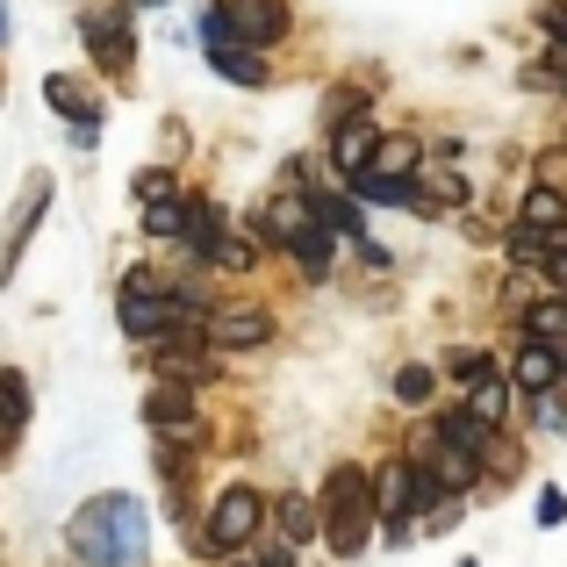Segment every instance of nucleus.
Instances as JSON below:
<instances>
[{"mask_svg":"<svg viewBox=\"0 0 567 567\" xmlns=\"http://www.w3.org/2000/svg\"><path fill=\"white\" fill-rule=\"evenodd\" d=\"M65 539H72V560L80 567H144V554H152V517H144L137 496L109 488V496H86L72 511Z\"/></svg>","mask_w":567,"mask_h":567,"instance_id":"obj_1","label":"nucleus"},{"mask_svg":"<svg viewBox=\"0 0 567 567\" xmlns=\"http://www.w3.org/2000/svg\"><path fill=\"white\" fill-rule=\"evenodd\" d=\"M317 539L331 546L338 560H352L367 539H374V482H367L360 467H331L323 503H317Z\"/></svg>","mask_w":567,"mask_h":567,"instance_id":"obj_2","label":"nucleus"},{"mask_svg":"<svg viewBox=\"0 0 567 567\" xmlns=\"http://www.w3.org/2000/svg\"><path fill=\"white\" fill-rule=\"evenodd\" d=\"M439 496H445V488H431L410 460H388L381 482H374V525H388V546L410 539V517H431V503H439Z\"/></svg>","mask_w":567,"mask_h":567,"instance_id":"obj_3","label":"nucleus"},{"mask_svg":"<svg viewBox=\"0 0 567 567\" xmlns=\"http://www.w3.org/2000/svg\"><path fill=\"white\" fill-rule=\"evenodd\" d=\"M288 37V8L280 0H216V8L202 14V43H274Z\"/></svg>","mask_w":567,"mask_h":567,"instance_id":"obj_4","label":"nucleus"},{"mask_svg":"<svg viewBox=\"0 0 567 567\" xmlns=\"http://www.w3.org/2000/svg\"><path fill=\"white\" fill-rule=\"evenodd\" d=\"M259 511H266V503H259V488H223V496H216V511H208L216 525H208V532H194V546H202V554H237V546H245L251 532H259Z\"/></svg>","mask_w":567,"mask_h":567,"instance_id":"obj_5","label":"nucleus"},{"mask_svg":"<svg viewBox=\"0 0 567 567\" xmlns=\"http://www.w3.org/2000/svg\"><path fill=\"white\" fill-rule=\"evenodd\" d=\"M410 467L424 474L431 488H445V496H467V488L482 482V460H474V453H460V445H445L439 431H424V439H416Z\"/></svg>","mask_w":567,"mask_h":567,"instance_id":"obj_6","label":"nucleus"},{"mask_svg":"<svg viewBox=\"0 0 567 567\" xmlns=\"http://www.w3.org/2000/svg\"><path fill=\"white\" fill-rule=\"evenodd\" d=\"M202 346H230V352L274 346V317L266 309H216V317H202Z\"/></svg>","mask_w":567,"mask_h":567,"instance_id":"obj_7","label":"nucleus"},{"mask_svg":"<svg viewBox=\"0 0 567 567\" xmlns=\"http://www.w3.org/2000/svg\"><path fill=\"white\" fill-rule=\"evenodd\" d=\"M80 29H86V51H94L101 65H115V72L130 65V0H109V8H94Z\"/></svg>","mask_w":567,"mask_h":567,"instance_id":"obj_8","label":"nucleus"},{"mask_svg":"<svg viewBox=\"0 0 567 567\" xmlns=\"http://www.w3.org/2000/svg\"><path fill=\"white\" fill-rule=\"evenodd\" d=\"M144 424H152V431H166V439H202V416H194V395H187V388L181 381H158L152 388V402H144Z\"/></svg>","mask_w":567,"mask_h":567,"instance_id":"obj_9","label":"nucleus"},{"mask_svg":"<svg viewBox=\"0 0 567 567\" xmlns=\"http://www.w3.org/2000/svg\"><path fill=\"white\" fill-rule=\"evenodd\" d=\"M43 202H51V181H29L22 187V202H14V223H8V237H0V288L14 280V259H22V245H29V230H37V216H43Z\"/></svg>","mask_w":567,"mask_h":567,"instance_id":"obj_10","label":"nucleus"},{"mask_svg":"<svg viewBox=\"0 0 567 567\" xmlns=\"http://www.w3.org/2000/svg\"><path fill=\"white\" fill-rule=\"evenodd\" d=\"M554 381H560L554 338H525V352H517V367H511V388H517V395H546Z\"/></svg>","mask_w":567,"mask_h":567,"instance_id":"obj_11","label":"nucleus"},{"mask_svg":"<svg viewBox=\"0 0 567 567\" xmlns=\"http://www.w3.org/2000/svg\"><path fill=\"white\" fill-rule=\"evenodd\" d=\"M208 65H216L230 86H266V80H274V65H266L251 43H208Z\"/></svg>","mask_w":567,"mask_h":567,"instance_id":"obj_12","label":"nucleus"},{"mask_svg":"<svg viewBox=\"0 0 567 567\" xmlns=\"http://www.w3.org/2000/svg\"><path fill=\"white\" fill-rule=\"evenodd\" d=\"M374 137H381V130L367 123V115H346V123H331V158H338V173H360L367 158H374Z\"/></svg>","mask_w":567,"mask_h":567,"instance_id":"obj_13","label":"nucleus"},{"mask_svg":"<svg viewBox=\"0 0 567 567\" xmlns=\"http://www.w3.org/2000/svg\"><path fill=\"white\" fill-rule=\"evenodd\" d=\"M309 223H317V208H309L302 194H280V202L259 216V237H266V245H295V237H302Z\"/></svg>","mask_w":567,"mask_h":567,"instance_id":"obj_14","label":"nucleus"},{"mask_svg":"<svg viewBox=\"0 0 567 567\" xmlns=\"http://www.w3.org/2000/svg\"><path fill=\"white\" fill-rule=\"evenodd\" d=\"M439 439L460 445V453H474V460L496 453V424H482V416H467V410H445L439 416Z\"/></svg>","mask_w":567,"mask_h":567,"instance_id":"obj_15","label":"nucleus"},{"mask_svg":"<svg viewBox=\"0 0 567 567\" xmlns=\"http://www.w3.org/2000/svg\"><path fill=\"white\" fill-rule=\"evenodd\" d=\"M43 101H51L58 115H72V123H101V101L86 94L72 72H51V80H43Z\"/></svg>","mask_w":567,"mask_h":567,"instance_id":"obj_16","label":"nucleus"},{"mask_svg":"<svg viewBox=\"0 0 567 567\" xmlns=\"http://www.w3.org/2000/svg\"><path fill=\"white\" fill-rule=\"evenodd\" d=\"M223 230H230V223H223V208H216V202H181V237H187L194 251H202V259H208V245H216Z\"/></svg>","mask_w":567,"mask_h":567,"instance_id":"obj_17","label":"nucleus"},{"mask_svg":"<svg viewBox=\"0 0 567 567\" xmlns=\"http://www.w3.org/2000/svg\"><path fill=\"white\" fill-rule=\"evenodd\" d=\"M274 517H280V539H288V546H309V539H317V503H309V496H280Z\"/></svg>","mask_w":567,"mask_h":567,"instance_id":"obj_18","label":"nucleus"},{"mask_svg":"<svg viewBox=\"0 0 567 567\" xmlns=\"http://www.w3.org/2000/svg\"><path fill=\"white\" fill-rule=\"evenodd\" d=\"M331 237H338V230H323V223H309V230H302V237L288 245L295 259H302V274H309V280H323V274H331Z\"/></svg>","mask_w":567,"mask_h":567,"instance_id":"obj_19","label":"nucleus"},{"mask_svg":"<svg viewBox=\"0 0 567 567\" xmlns=\"http://www.w3.org/2000/svg\"><path fill=\"white\" fill-rule=\"evenodd\" d=\"M511 395H517V388L511 381H474V395H467V416H482V424H503V416H511Z\"/></svg>","mask_w":567,"mask_h":567,"instance_id":"obj_20","label":"nucleus"},{"mask_svg":"<svg viewBox=\"0 0 567 567\" xmlns=\"http://www.w3.org/2000/svg\"><path fill=\"white\" fill-rule=\"evenodd\" d=\"M416 158H424L416 137H374V158H367V166L374 173H416Z\"/></svg>","mask_w":567,"mask_h":567,"instance_id":"obj_21","label":"nucleus"},{"mask_svg":"<svg viewBox=\"0 0 567 567\" xmlns=\"http://www.w3.org/2000/svg\"><path fill=\"white\" fill-rule=\"evenodd\" d=\"M208 259H216L223 274H251V266H259V245H251V237H230V230H223L216 245H208Z\"/></svg>","mask_w":567,"mask_h":567,"instance_id":"obj_22","label":"nucleus"},{"mask_svg":"<svg viewBox=\"0 0 567 567\" xmlns=\"http://www.w3.org/2000/svg\"><path fill=\"white\" fill-rule=\"evenodd\" d=\"M525 338H567V302L560 295H546V302L525 309Z\"/></svg>","mask_w":567,"mask_h":567,"instance_id":"obj_23","label":"nucleus"},{"mask_svg":"<svg viewBox=\"0 0 567 567\" xmlns=\"http://www.w3.org/2000/svg\"><path fill=\"white\" fill-rule=\"evenodd\" d=\"M525 223H532V230H554V223H567L560 187H539V194H532V202H525Z\"/></svg>","mask_w":567,"mask_h":567,"instance_id":"obj_24","label":"nucleus"},{"mask_svg":"<svg viewBox=\"0 0 567 567\" xmlns=\"http://www.w3.org/2000/svg\"><path fill=\"white\" fill-rule=\"evenodd\" d=\"M144 230H152V237H181V194H152V208H144Z\"/></svg>","mask_w":567,"mask_h":567,"instance_id":"obj_25","label":"nucleus"},{"mask_svg":"<svg viewBox=\"0 0 567 567\" xmlns=\"http://www.w3.org/2000/svg\"><path fill=\"white\" fill-rule=\"evenodd\" d=\"M395 395L402 402H424L431 395V367H402V374H395Z\"/></svg>","mask_w":567,"mask_h":567,"instance_id":"obj_26","label":"nucleus"},{"mask_svg":"<svg viewBox=\"0 0 567 567\" xmlns=\"http://www.w3.org/2000/svg\"><path fill=\"white\" fill-rule=\"evenodd\" d=\"M346 115H360V94H323V130L346 123Z\"/></svg>","mask_w":567,"mask_h":567,"instance_id":"obj_27","label":"nucleus"},{"mask_svg":"<svg viewBox=\"0 0 567 567\" xmlns=\"http://www.w3.org/2000/svg\"><path fill=\"white\" fill-rule=\"evenodd\" d=\"M259 567H295V546L288 539H266L259 546Z\"/></svg>","mask_w":567,"mask_h":567,"instance_id":"obj_28","label":"nucleus"},{"mask_svg":"<svg viewBox=\"0 0 567 567\" xmlns=\"http://www.w3.org/2000/svg\"><path fill=\"white\" fill-rule=\"evenodd\" d=\"M453 374H460V381H482V374H488V352H460Z\"/></svg>","mask_w":567,"mask_h":567,"instance_id":"obj_29","label":"nucleus"},{"mask_svg":"<svg viewBox=\"0 0 567 567\" xmlns=\"http://www.w3.org/2000/svg\"><path fill=\"white\" fill-rule=\"evenodd\" d=\"M560 517H567V496H560V488H546V496H539V525H560Z\"/></svg>","mask_w":567,"mask_h":567,"instance_id":"obj_30","label":"nucleus"},{"mask_svg":"<svg viewBox=\"0 0 567 567\" xmlns=\"http://www.w3.org/2000/svg\"><path fill=\"white\" fill-rule=\"evenodd\" d=\"M137 194L152 202V194H173V173H137Z\"/></svg>","mask_w":567,"mask_h":567,"instance_id":"obj_31","label":"nucleus"},{"mask_svg":"<svg viewBox=\"0 0 567 567\" xmlns=\"http://www.w3.org/2000/svg\"><path fill=\"white\" fill-rule=\"evenodd\" d=\"M539 173H546V187H560V181H567V158H560V152H546V158H539Z\"/></svg>","mask_w":567,"mask_h":567,"instance_id":"obj_32","label":"nucleus"},{"mask_svg":"<svg viewBox=\"0 0 567 567\" xmlns=\"http://www.w3.org/2000/svg\"><path fill=\"white\" fill-rule=\"evenodd\" d=\"M539 431H567V410H560V402H546V410H539Z\"/></svg>","mask_w":567,"mask_h":567,"instance_id":"obj_33","label":"nucleus"},{"mask_svg":"<svg viewBox=\"0 0 567 567\" xmlns=\"http://www.w3.org/2000/svg\"><path fill=\"white\" fill-rule=\"evenodd\" d=\"M554 367H560V374H567V346H554Z\"/></svg>","mask_w":567,"mask_h":567,"instance_id":"obj_34","label":"nucleus"},{"mask_svg":"<svg viewBox=\"0 0 567 567\" xmlns=\"http://www.w3.org/2000/svg\"><path fill=\"white\" fill-rule=\"evenodd\" d=\"M0 37H8V8H0Z\"/></svg>","mask_w":567,"mask_h":567,"instance_id":"obj_35","label":"nucleus"},{"mask_svg":"<svg viewBox=\"0 0 567 567\" xmlns=\"http://www.w3.org/2000/svg\"><path fill=\"white\" fill-rule=\"evenodd\" d=\"M230 567H259V560H230Z\"/></svg>","mask_w":567,"mask_h":567,"instance_id":"obj_36","label":"nucleus"},{"mask_svg":"<svg viewBox=\"0 0 567 567\" xmlns=\"http://www.w3.org/2000/svg\"><path fill=\"white\" fill-rule=\"evenodd\" d=\"M460 567H474V560H460Z\"/></svg>","mask_w":567,"mask_h":567,"instance_id":"obj_37","label":"nucleus"}]
</instances>
